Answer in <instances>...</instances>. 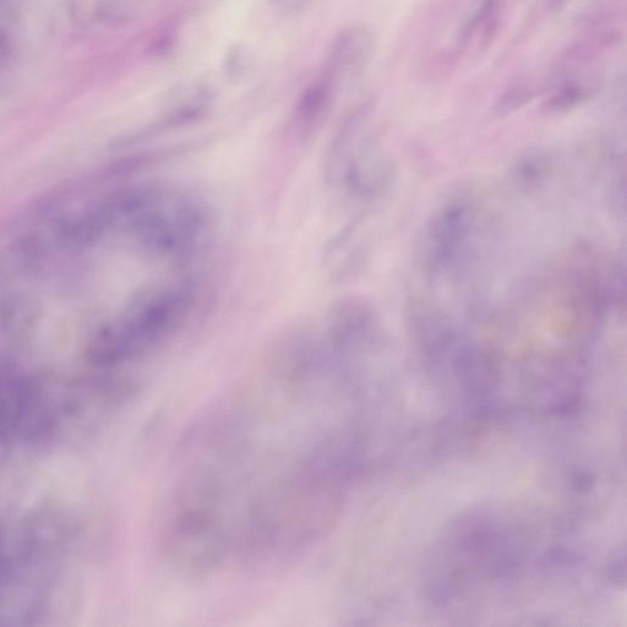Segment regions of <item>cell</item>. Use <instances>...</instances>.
<instances>
[{
  "mask_svg": "<svg viewBox=\"0 0 627 627\" xmlns=\"http://www.w3.org/2000/svg\"><path fill=\"white\" fill-rule=\"evenodd\" d=\"M476 221L473 201L467 196L447 201L429 221L422 242V264L430 276L449 272L465 258Z\"/></svg>",
  "mask_w": 627,
  "mask_h": 627,
  "instance_id": "5",
  "label": "cell"
},
{
  "mask_svg": "<svg viewBox=\"0 0 627 627\" xmlns=\"http://www.w3.org/2000/svg\"><path fill=\"white\" fill-rule=\"evenodd\" d=\"M0 280H2V278H0Z\"/></svg>",
  "mask_w": 627,
  "mask_h": 627,
  "instance_id": "13",
  "label": "cell"
},
{
  "mask_svg": "<svg viewBox=\"0 0 627 627\" xmlns=\"http://www.w3.org/2000/svg\"><path fill=\"white\" fill-rule=\"evenodd\" d=\"M549 171L548 161L541 156L523 158L516 168L519 181L526 185H537L547 177Z\"/></svg>",
  "mask_w": 627,
  "mask_h": 627,
  "instance_id": "10",
  "label": "cell"
},
{
  "mask_svg": "<svg viewBox=\"0 0 627 627\" xmlns=\"http://www.w3.org/2000/svg\"><path fill=\"white\" fill-rule=\"evenodd\" d=\"M215 221L214 212L204 201L157 185L124 230L151 258L184 263L207 247Z\"/></svg>",
  "mask_w": 627,
  "mask_h": 627,
  "instance_id": "4",
  "label": "cell"
},
{
  "mask_svg": "<svg viewBox=\"0 0 627 627\" xmlns=\"http://www.w3.org/2000/svg\"><path fill=\"white\" fill-rule=\"evenodd\" d=\"M13 263L20 272L27 275L37 274L46 263L47 249L41 238L36 236L21 237L12 250Z\"/></svg>",
  "mask_w": 627,
  "mask_h": 627,
  "instance_id": "9",
  "label": "cell"
},
{
  "mask_svg": "<svg viewBox=\"0 0 627 627\" xmlns=\"http://www.w3.org/2000/svg\"><path fill=\"white\" fill-rule=\"evenodd\" d=\"M244 58V53L241 48L231 53V57L228 59V62H230L228 70H230L232 76L241 75V72L244 70Z\"/></svg>",
  "mask_w": 627,
  "mask_h": 627,
  "instance_id": "12",
  "label": "cell"
},
{
  "mask_svg": "<svg viewBox=\"0 0 627 627\" xmlns=\"http://www.w3.org/2000/svg\"><path fill=\"white\" fill-rule=\"evenodd\" d=\"M587 98V92L582 87L572 86L569 89L561 91L558 96H555L548 102L547 109L550 113H563L570 111L577 105H580L582 101Z\"/></svg>",
  "mask_w": 627,
  "mask_h": 627,
  "instance_id": "11",
  "label": "cell"
},
{
  "mask_svg": "<svg viewBox=\"0 0 627 627\" xmlns=\"http://www.w3.org/2000/svg\"><path fill=\"white\" fill-rule=\"evenodd\" d=\"M41 319V307L25 294H9L0 301V330L10 336L29 335Z\"/></svg>",
  "mask_w": 627,
  "mask_h": 627,
  "instance_id": "8",
  "label": "cell"
},
{
  "mask_svg": "<svg viewBox=\"0 0 627 627\" xmlns=\"http://www.w3.org/2000/svg\"><path fill=\"white\" fill-rule=\"evenodd\" d=\"M373 49V37L363 27H352L337 36L327 54L323 73L337 85L354 78L368 63Z\"/></svg>",
  "mask_w": 627,
  "mask_h": 627,
  "instance_id": "6",
  "label": "cell"
},
{
  "mask_svg": "<svg viewBox=\"0 0 627 627\" xmlns=\"http://www.w3.org/2000/svg\"><path fill=\"white\" fill-rule=\"evenodd\" d=\"M198 301L193 281L157 286L139 294L121 318L98 330L92 340L97 361L116 364L145 356L176 336Z\"/></svg>",
  "mask_w": 627,
  "mask_h": 627,
  "instance_id": "3",
  "label": "cell"
},
{
  "mask_svg": "<svg viewBox=\"0 0 627 627\" xmlns=\"http://www.w3.org/2000/svg\"><path fill=\"white\" fill-rule=\"evenodd\" d=\"M236 523L227 488L214 466L201 462L169 494L157 522V550L173 569L209 575L236 555Z\"/></svg>",
  "mask_w": 627,
  "mask_h": 627,
  "instance_id": "2",
  "label": "cell"
},
{
  "mask_svg": "<svg viewBox=\"0 0 627 627\" xmlns=\"http://www.w3.org/2000/svg\"><path fill=\"white\" fill-rule=\"evenodd\" d=\"M343 479L313 451L269 479L239 519V564L250 570L278 569L318 547L340 520Z\"/></svg>",
  "mask_w": 627,
  "mask_h": 627,
  "instance_id": "1",
  "label": "cell"
},
{
  "mask_svg": "<svg viewBox=\"0 0 627 627\" xmlns=\"http://www.w3.org/2000/svg\"><path fill=\"white\" fill-rule=\"evenodd\" d=\"M336 86L329 78L320 74L304 90L294 108V123L299 133L310 136L324 124L334 106Z\"/></svg>",
  "mask_w": 627,
  "mask_h": 627,
  "instance_id": "7",
  "label": "cell"
}]
</instances>
